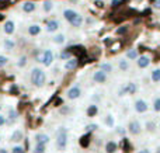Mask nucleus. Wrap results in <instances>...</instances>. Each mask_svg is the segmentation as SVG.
I'll return each instance as SVG.
<instances>
[{
	"mask_svg": "<svg viewBox=\"0 0 160 153\" xmlns=\"http://www.w3.org/2000/svg\"><path fill=\"white\" fill-rule=\"evenodd\" d=\"M30 80L34 86L39 89V87H44L45 83H47V75H45V72L42 69H39V67H34V69L31 70Z\"/></svg>",
	"mask_w": 160,
	"mask_h": 153,
	"instance_id": "f257e3e1",
	"label": "nucleus"
},
{
	"mask_svg": "<svg viewBox=\"0 0 160 153\" xmlns=\"http://www.w3.org/2000/svg\"><path fill=\"white\" fill-rule=\"evenodd\" d=\"M68 145V129L61 126L56 131V148L58 151H63Z\"/></svg>",
	"mask_w": 160,
	"mask_h": 153,
	"instance_id": "f03ea898",
	"label": "nucleus"
},
{
	"mask_svg": "<svg viewBox=\"0 0 160 153\" xmlns=\"http://www.w3.org/2000/svg\"><path fill=\"white\" fill-rule=\"evenodd\" d=\"M142 131V126H141V122L136 120H132L129 124H128V132L131 135H139Z\"/></svg>",
	"mask_w": 160,
	"mask_h": 153,
	"instance_id": "7ed1b4c3",
	"label": "nucleus"
},
{
	"mask_svg": "<svg viewBox=\"0 0 160 153\" xmlns=\"http://www.w3.org/2000/svg\"><path fill=\"white\" fill-rule=\"evenodd\" d=\"M80 96H82V89H80L79 84H75V86H72L68 90V98L69 100H76Z\"/></svg>",
	"mask_w": 160,
	"mask_h": 153,
	"instance_id": "20e7f679",
	"label": "nucleus"
},
{
	"mask_svg": "<svg viewBox=\"0 0 160 153\" xmlns=\"http://www.w3.org/2000/svg\"><path fill=\"white\" fill-rule=\"evenodd\" d=\"M135 110H136V112H139V114H143V112H146L148 110H149V106H148V103L145 100L138 98V100L135 101Z\"/></svg>",
	"mask_w": 160,
	"mask_h": 153,
	"instance_id": "39448f33",
	"label": "nucleus"
},
{
	"mask_svg": "<svg viewBox=\"0 0 160 153\" xmlns=\"http://www.w3.org/2000/svg\"><path fill=\"white\" fill-rule=\"evenodd\" d=\"M41 62H42V65H44V66H51V65H52V62H53V52H52V51H51V49L45 51L44 55H42Z\"/></svg>",
	"mask_w": 160,
	"mask_h": 153,
	"instance_id": "423d86ee",
	"label": "nucleus"
},
{
	"mask_svg": "<svg viewBox=\"0 0 160 153\" xmlns=\"http://www.w3.org/2000/svg\"><path fill=\"white\" fill-rule=\"evenodd\" d=\"M136 65L141 69H145V67H148L150 65V58L148 55H142L141 58H136Z\"/></svg>",
	"mask_w": 160,
	"mask_h": 153,
	"instance_id": "0eeeda50",
	"label": "nucleus"
},
{
	"mask_svg": "<svg viewBox=\"0 0 160 153\" xmlns=\"http://www.w3.org/2000/svg\"><path fill=\"white\" fill-rule=\"evenodd\" d=\"M93 79L96 83H104V81L107 80V73L102 72V70H97V72H94Z\"/></svg>",
	"mask_w": 160,
	"mask_h": 153,
	"instance_id": "6e6552de",
	"label": "nucleus"
},
{
	"mask_svg": "<svg viewBox=\"0 0 160 153\" xmlns=\"http://www.w3.org/2000/svg\"><path fill=\"white\" fill-rule=\"evenodd\" d=\"M124 90H125V94L132 96V94H135V93L138 91V86H136L133 81H129V83H127L124 86Z\"/></svg>",
	"mask_w": 160,
	"mask_h": 153,
	"instance_id": "1a4fd4ad",
	"label": "nucleus"
},
{
	"mask_svg": "<svg viewBox=\"0 0 160 153\" xmlns=\"http://www.w3.org/2000/svg\"><path fill=\"white\" fill-rule=\"evenodd\" d=\"M59 27H61V24H59V21H56V20H51V21L47 22V31L48 32H55V31L59 30Z\"/></svg>",
	"mask_w": 160,
	"mask_h": 153,
	"instance_id": "9d476101",
	"label": "nucleus"
},
{
	"mask_svg": "<svg viewBox=\"0 0 160 153\" xmlns=\"http://www.w3.org/2000/svg\"><path fill=\"white\" fill-rule=\"evenodd\" d=\"M35 142L42 143V145H47V143L51 142V138H49V135H47V134H37L35 135Z\"/></svg>",
	"mask_w": 160,
	"mask_h": 153,
	"instance_id": "9b49d317",
	"label": "nucleus"
},
{
	"mask_svg": "<svg viewBox=\"0 0 160 153\" xmlns=\"http://www.w3.org/2000/svg\"><path fill=\"white\" fill-rule=\"evenodd\" d=\"M35 8H37V4L34 2H25V3H22V11H24V13H32Z\"/></svg>",
	"mask_w": 160,
	"mask_h": 153,
	"instance_id": "f8f14e48",
	"label": "nucleus"
},
{
	"mask_svg": "<svg viewBox=\"0 0 160 153\" xmlns=\"http://www.w3.org/2000/svg\"><path fill=\"white\" fill-rule=\"evenodd\" d=\"M3 30H4V32L7 34V35H11V34L14 32V30H16V25H14V22L11 21V20H8V21H6Z\"/></svg>",
	"mask_w": 160,
	"mask_h": 153,
	"instance_id": "ddd939ff",
	"label": "nucleus"
},
{
	"mask_svg": "<svg viewBox=\"0 0 160 153\" xmlns=\"http://www.w3.org/2000/svg\"><path fill=\"white\" fill-rule=\"evenodd\" d=\"M22 136H24V134H22L21 129H16V131L11 134V142H21L22 141Z\"/></svg>",
	"mask_w": 160,
	"mask_h": 153,
	"instance_id": "4468645a",
	"label": "nucleus"
},
{
	"mask_svg": "<svg viewBox=\"0 0 160 153\" xmlns=\"http://www.w3.org/2000/svg\"><path fill=\"white\" fill-rule=\"evenodd\" d=\"M117 149H118V145L114 141H110V142L105 143V152L107 153H115Z\"/></svg>",
	"mask_w": 160,
	"mask_h": 153,
	"instance_id": "2eb2a0df",
	"label": "nucleus"
},
{
	"mask_svg": "<svg viewBox=\"0 0 160 153\" xmlns=\"http://www.w3.org/2000/svg\"><path fill=\"white\" fill-rule=\"evenodd\" d=\"M97 114H98V106H97V104H91V106H88V108H87L88 117L93 118V117H96Z\"/></svg>",
	"mask_w": 160,
	"mask_h": 153,
	"instance_id": "dca6fc26",
	"label": "nucleus"
},
{
	"mask_svg": "<svg viewBox=\"0 0 160 153\" xmlns=\"http://www.w3.org/2000/svg\"><path fill=\"white\" fill-rule=\"evenodd\" d=\"M78 11H75L73 8H66V10H63V17L68 20V21H70V20L73 18L75 16H78Z\"/></svg>",
	"mask_w": 160,
	"mask_h": 153,
	"instance_id": "f3484780",
	"label": "nucleus"
},
{
	"mask_svg": "<svg viewBox=\"0 0 160 153\" xmlns=\"http://www.w3.org/2000/svg\"><path fill=\"white\" fill-rule=\"evenodd\" d=\"M76 66H78V59H73V58L68 59V62L65 63V69L66 70H73L76 69Z\"/></svg>",
	"mask_w": 160,
	"mask_h": 153,
	"instance_id": "a211bd4d",
	"label": "nucleus"
},
{
	"mask_svg": "<svg viewBox=\"0 0 160 153\" xmlns=\"http://www.w3.org/2000/svg\"><path fill=\"white\" fill-rule=\"evenodd\" d=\"M39 32H41V27H39L38 24H32L28 27V34H30V35L35 37V35H38Z\"/></svg>",
	"mask_w": 160,
	"mask_h": 153,
	"instance_id": "6ab92c4d",
	"label": "nucleus"
},
{
	"mask_svg": "<svg viewBox=\"0 0 160 153\" xmlns=\"http://www.w3.org/2000/svg\"><path fill=\"white\" fill-rule=\"evenodd\" d=\"M69 22H70V25H72V27H76V28H78V27H80V25H82V22H83V17L80 16V14H78V16L73 17V18L70 20Z\"/></svg>",
	"mask_w": 160,
	"mask_h": 153,
	"instance_id": "aec40b11",
	"label": "nucleus"
},
{
	"mask_svg": "<svg viewBox=\"0 0 160 153\" xmlns=\"http://www.w3.org/2000/svg\"><path fill=\"white\" fill-rule=\"evenodd\" d=\"M118 67H119V70H122V72H127V70L129 69V61H127V59H119Z\"/></svg>",
	"mask_w": 160,
	"mask_h": 153,
	"instance_id": "412c9836",
	"label": "nucleus"
},
{
	"mask_svg": "<svg viewBox=\"0 0 160 153\" xmlns=\"http://www.w3.org/2000/svg\"><path fill=\"white\" fill-rule=\"evenodd\" d=\"M3 45H4L6 51H13L14 47H16V42H14L13 39H10V38H6L4 42H3Z\"/></svg>",
	"mask_w": 160,
	"mask_h": 153,
	"instance_id": "4be33fe9",
	"label": "nucleus"
},
{
	"mask_svg": "<svg viewBox=\"0 0 160 153\" xmlns=\"http://www.w3.org/2000/svg\"><path fill=\"white\" fill-rule=\"evenodd\" d=\"M52 41L58 45H62V44H65V41H66V37H65L63 34H58V35H55L52 38Z\"/></svg>",
	"mask_w": 160,
	"mask_h": 153,
	"instance_id": "5701e85b",
	"label": "nucleus"
},
{
	"mask_svg": "<svg viewBox=\"0 0 160 153\" xmlns=\"http://www.w3.org/2000/svg\"><path fill=\"white\" fill-rule=\"evenodd\" d=\"M100 70H102L105 73H111L112 72V65L108 63V62H104V63L100 65Z\"/></svg>",
	"mask_w": 160,
	"mask_h": 153,
	"instance_id": "b1692460",
	"label": "nucleus"
},
{
	"mask_svg": "<svg viewBox=\"0 0 160 153\" xmlns=\"http://www.w3.org/2000/svg\"><path fill=\"white\" fill-rule=\"evenodd\" d=\"M150 79H152L153 83H159L160 81V69H155L150 75Z\"/></svg>",
	"mask_w": 160,
	"mask_h": 153,
	"instance_id": "393cba45",
	"label": "nucleus"
},
{
	"mask_svg": "<svg viewBox=\"0 0 160 153\" xmlns=\"http://www.w3.org/2000/svg\"><path fill=\"white\" fill-rule=\"evenodd\" d=\"M47 145H42V143H37L35 148H34L32 153H45V151H47V148H45Z\"/></svg>",
	"mask_w": 160,
	"mask_h": 153,
	"instance_id": "a878e982",
	"label": "nucleus"
},
{
	"mask_svg": "<svg viewBox=\"0 0 160 153\" xmlns=\"http://www.w3.org/2000/svg\"><path fill=\"white\" fill-rule=\"evenodd\" d=\"M127 58L129 59V61H135L136 58H138V52H136L135 49H131L127 52Z\"/></svg>",
	"mask_w": 160,
	"mask_h": 153,
	"instance_id": "bb28decb",
	"label": "nucleus"
},
{
	"mask_svg": "<svg viewBox=\"0 0 160 153\" xmlns=\"http://www.w3.org/2000/svg\"><path fill=\"white\" fill-rule=\"evenodd\" d=\"M42 7H44V10L47 11V13H49V11L53 8V3L51 2V0H45V2H44V6H42Z\"/></svg>",
	"mask_w": 160,
	"mask_h": 153,
	"instance_id": "cd10ccee",
	"label": "nucleus"
},
{
	"mask_svg": "<svg viewBox=\"0 0 160 153\" xmlns=\"http://www.w3.org/2000/svg\"><path fill=\"white\" fill-rule=\"evenodd\" d=\"M7 117H8V120H10V121H16L17 117H18V114H17V111L14 108H10V110H8V115H7Z\"/></svg>",
	"mask_w": 160,
	"mask_h": 153,
	"instance_id": "c85d7f7f",
	"label": "nucleus"
},
{
	"mask_svg": "<svg viewBox=\"0 0 160 153\" xmlns=\"http://www.w3.org/2000/svg\"><path fill=\"white\" fill-rule=\"evenodd\" d=\"M105 125L110 126V128H112L114 126V117L111 114H108L107 117H105Z\"/></svg>",
	"mask_w": 160,
	"mask_h": 153,
	"instance_id": "c756f323",
	"label": "nucleus"
},
{
	"mask_svg": "<svg viewBox=\"0 0 160 153\" xmlns=\"http://www.w3.org/2000/svg\"><path fill=\"white\" fill-rule=\"evenodd\" d=\"M146 131L148 132H155L156 131V125L153 121H148L146 122Z\"/></svg>",
	"mask_w": 160,
	"mask_h": 153,
	"instance_id": "7c9ffc66",
	"label": "nucleus"
},
{
	"mask_svg": "<svg viewBox=\"0 0 160 153\" xmlns=\"http://www.w3.org/2000/svg\"><path fill=\"white\" fill-rule=\"evenodd\" d=\"M72 58V53L69 52V51H63V52H61V59L62 61H68V59Z\"/></svg>",
	"mask_w": 160,
	"mask_h": 153,
	"instance_id": "2f4dec72",
	"label": "nucleus"
},
{
	"mask_svg": "<svg viewBox=\"0 0 160 153\" xmlns=\"http://www.w3.org/2000/svg\"><path fill=\"white\" fill-rule=\"evenodd\" d=\"M25 65H27V56H21V58L18 59V62H17V66H18V67H24Z\"/></svg>",
	"mask_w": 160,
	"mask_h": 153,
	"instance_id": "473e14b6",
	"label": "nucleus"
},
{
	"mask_svg": "<svg viewBox=\"0 0 160 153\" xmlns=\"http://www.w3.org/2000/svg\"><path fill=\"white\" fill-rule=\"evenodd\" d=\"M153 110H155L156 112H160V97H158L153 101Z\"/></svg>",
	"mask_w": 160,
	"mask_h": 153,
	"instance_id": "72a5a7b5",
	"label": "nucleus"
},
{
	"mask_svg": "<svg viewBox=\"0 0 160 153\" xmlns=\"http://www.w3.org/2000/svg\"><path fill=\"white\" fill-rule=\"evenodd\" d=\"M8 63V58L4 55H0V67H4Z\"/></svg>",
	"mask_w": 160,
	"mask_h": 153,
	"instance_id": "f704fd0d",
	"label": "nucleus"
},
{
	"mask_svg": "<svg viewBox=\"0 0 160 153\" xmlns=\"http://www.w3.org/2000/svg\"><path fill=\"white\" fill-rule=\"evenodd\" d=\"M11 153H24V149H22V146H14L11 149Z\"/></svg>",
	"mask_w": 160,
	"mask_h": 153,
	"instance_id": "c9c22d12",
	"label": "nucleus"
},
{
	"mask_svg": "<svg viewBox=\"0 0 160 153\" xmlns=\"http://www.w3.org/2000/svg\"><path fill=\"white\" fill-rule=\"evenodd\" d=\"M97 128H98V126H97V124H90V125L86 126V131L91 132V131H94V129H97Z\"/></svg>",
	"mask_w": 160,
	"mask_h": 153,
	"instance_id": "e433bc0d",
	"label": "nucleus"
},
{
	"mask_svg": "<svg viewBox=\"0 0 160 153\" xmlns=\"http://www.w3.org/2000/svg\"><path fill=\"white\" fill-rule=\"evenodd\" d=\"M127 30H128V27H127V25H124V27H121V28H118V30H117V34H118V35H122V34L127 32Z\"/></svg>",
	"mask_w": 160,
	"mask_h": 153,
	"instance_id": "4c0bfd02",
	"label": "nucleus"
},
{
	"mask_svg": "<svg viewBox=\"0 0 160 153\" xmlns=\"http://www.w3.org/2000/svg\"><path fill=\"white\" fill-rule=\"evenodd\" d=\"M7 122V118H6V115H3V114H0V128H2L4 124Z\"/></svg>",
	"mask_w": 160,
	"mask_h": 153,
	"instance_id": "58836bf2",
	"label": "nucleus"
},
{
	"mask_svg": "<svg viewBox=\"0 0 160 153\" xmlns=\"http://www.w3.org/2000/svg\"><path fill=\"white\" fill-rule=\"evenodd\" d=\"M96 4H97V7H102V6H104V3H102L101 0H98V2H96Z\"/></svg>",
	"mask_w": 160,
	"mask_h": 153,
	"instance_id": "ea45409f",
	"label": "nucleus"
},
{
	"mask_svg": "<svg viewBox=\"0 0 160 153\" xmlns=\"http://www.w3.org/2000/svg\"><path fill=\"white\" fill-rule=\"evenodd\" d=\"M155 7H156V8H160V0H156V3H155Z\"/></svg>",
	"mask_w": 160,
	"mask_h": 153,
	"instance_id": "a19ab883",
	"label": "nucleus"
},
{
	"mask_svg": "<svg viewBox=\"0 0 160 153\" xmlns=\"http://www.w3.org/2000/svg\"><path fill=\"white\" fill-rule=\"evenodd\" d=\"M139 153H150L149 149H142V151H139Z\"/></svg>",
	"mask_w": 160,
	"mask_h": 153,
	"instance_id": "79ce46f5",
	"label": "nucleus"
},
{
	"mask_svg": "<svg viewBox=\"0 0 160 153\" xmlns=\"http://www.w3.org/2000/svg\"><path fill=\"white\" fill-rule=\"evenodd\" d=\"M119 4V0H112V6H118Z\"/></svg>",
	"mask_w": 160,
	"mask_h": 153,
	"instance_id": "37998d69",
	"label": "nucleus"
},
{
	"mask_svg": "<svg viewBox=\"0 0 160 153\" xmlns=\"http://www.w3.org/2000/svg\"><path fill=\"white\" fill-rule=\"evenodd\" d=\"M0 153H8L6 149H3V148H0Z\"/></svg>",
	"mask_w": 160,
	"mask_h": 153,
	"instance_id": "c03bdc74",
	"label": "nucleus"
},
{
	"mask_svg": "<svg viewBox=\"0 0 160 153\" xmlns=\"http://www.w3.org/2000/svg\"><path fill=\"white\" fill-rule=\"evenodd\" d=\"M155 153H160V146H158V148H156V152Z\"/></svg>",
	"mask_w": 160,
	"mask_h": 153,
	"instance_id": "a18cd8bd",
	"label": "nucleus"
},
{
	"mask_svg": "<svg viewBox=\"0 0 160 153\" xmlns=\"http://www.w3.org/2000/svg\"><path fill=\"white\" fill-rule=\"evenodd\" d=\"M0 111H2V106H0Z\"/></svg>",
	"mask_w": 160,
	"mask_h": 153,
	"instance_id": "49530a36",
	"label": "nucleus"
},
{
	"mask_svg": "<svg viewBox=\"0 0 160 153\" xmlns=\"http://www.w3.org/2000/svg\"><path fill=\"white\" fill-rule=\"evenodd\" d=\"M0 141H2V136H0Z\"/></svg>",
	"mask_w": 160,
	"mask_h": 153,
	"instance_id": "de8ad7c7",
	"label": "nucleus"
},
{
	"mask_svg": "<svg viewBox=\"0 0 160 153\" xmlns=\"http://www.w3.org/2000/svg\"><path fill=\"white\" fill-rule=\"evenodd\" d=\"M159 128H160V124H159Z\"/></svg>",
	"mask_w": 160,
	"mask_h": 153,
	"instance_id": "09e8293b",
	"label": "nucleus"
}]
</instances>
